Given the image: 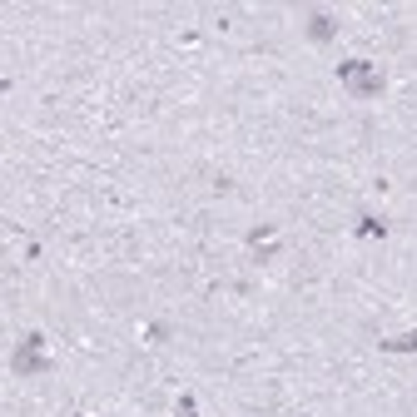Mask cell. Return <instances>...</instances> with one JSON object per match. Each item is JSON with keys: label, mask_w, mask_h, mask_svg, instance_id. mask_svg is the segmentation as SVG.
Instances as JSON below:
<instances>
[{"label": "cell", "mask_w": 417, "mask_h": 417, "mask_svg": "<svg viewBox=\"0 0 417 417\" xmlns=\"http://www.w3.org/2000/svg\"><path fill=\"white\" fill-rule=\"evenodd\" d=\"M303 25H308V40H318V45H328V40L338 35V20H333L328 10H308Z\"/></svg>", "instance_id": "3957f363"}, {"label": "cell", "mask_w": 417, "mask_h": 417, "mask_svg": "<svg viewBox=\"0 0 417 417\" xmlns=\"http://www.w3.org/2000/svg\"><path fill=\"white\" fill-rule=\"evenodd\" d=\"M338 80H348L358 95H383V75H373L368 60H348V65H338Z\"/></svg>", "instance_id": "6da1fadb"}, {"label": "cell", "mask_w": 417, "mask_h": 417, "mask_svg": "<svg viewBox=\"0 0 417 417\" xmlns=\"http://www.w3.org/2000/svg\"><path fill=\"white\" fill-rule=\"evenodd\" d=\"M10 368H15V373H45V368H50V358H45V338L30 333V338L20 343V353H15Z\"/></svg>", "instance_id": "7a4b0ae2"}, {"label": "cell", "mask_w": 417, "mask_h": 417, "mask_svg": "<svg viewBox=\"0 0 417 417\" xmlns=\"http://www.w3.org/2000/svg\"><path fill=\"white\" fill-rule=\"evenodd\" d=\"M174 417H199V413H194V398H189V393L174 403Z\"/></svg>", "instance_id": "5b68a950"}, {"label": "cell", "mask_w": 417, "mask_h": 417, "mask_svg": "<svg viewBox=\"0 0 417 417\" xmlns=\"http://www.w3.org/2000/svg\"><path fill=\"white\" fill-rule=\"evenodd\" d=\"M358 233H363V238H378V233H388V218H378V213H363V218H358Z\"/></svg>", "instance_id": "277c9868"}]
</instances>
